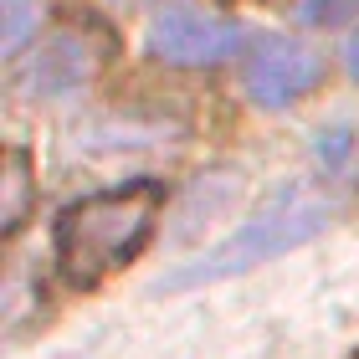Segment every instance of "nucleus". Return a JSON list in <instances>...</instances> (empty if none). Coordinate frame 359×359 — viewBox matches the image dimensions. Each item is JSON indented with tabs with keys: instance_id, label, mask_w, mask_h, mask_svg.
<instances>
[{
	"instance_id": "obj_1",
	"label": "nucleus",
	"mask_w": 359,
	"mask_h": 359,
	"mask_svg": "<svg viewBox=\"0 0 359 359\" xmlns=\"http://www.w3.org/2000/svg\"><path fill=\"white\" fill-rule=\"evenodd\" d=\"M170 205V185L154 175L103 185L67 201L52 221V262L67 277V287H103L154 247L159 221Z\"/></svg>"
},
{
	"instance_id": "obj_2",
	"label": "nucleus",
	"mask_w": 359,
	"mask_h": 359,
	"mask_svg": "<svg viewBox=\"0 0 359 359\" xmlns=\"http://www.w3.org/2000/svg\"><path fill=\"white\" fill-rule=\"evenodd\" d=\"M339 221V205L329 195H308V190H292V195H277L267 210H257L247 226H236L231 236H221L216 247H205L201 257L170 267L159 277V292H190V287H210V283H231V277L252 272V267H267L277 257L318 241L329 226Z\"/></svg>"
},
{
	"instance_id": "obj_3",
	"label": "nucleus",
	"mask_w": 359,
	"mask_h": 359,
	"mask_svg": "<svg viewBox=\"0 0 359 359\" xmlns=\"http://www.w3.org/2000/svg\"><path fill=\"white\" fill-rule=\"evenodd\" d=\"M113 62V36L103 26H57L11 62V88L26 103H62V97L88 93L103 67Z\"/></svg>"
},
{
	"instance_id": "obj_4",
	"label": "nucleus",
	"mask_w": 359,
	"mask_h": 359,
	"mask_svg": "<svg viewBox=\"0 0 359 359\" xmlns=\"http://www.w3.org/2000/svg\"><path fill=\"white\" fill-rule=\"evenodd\" d=\"M144 52L180 72H210L247 52V26L201 6H165L144 26Z\"/></svg>"
},
{
	"instance_id": "obj_5",
	"label": "nucleus",
	"mask_w": 359,
	"mask_h": 359,
	"mask_svg": "<svg viewBox=\"0 0 359 359\" xmlns=\"http://www.w3.org/2000/svg\"><path fill=\"white\" fill-rule=\"evenodd\" d=\"M329 77V62H323L313 46L292 41V36H267L252 46V57L241 62V97L262 113H283L303 97H313Z\"/></svg>"
},
{
	"instance_id": "obj_6",
	"label": "nucleus",
	"mask_w": 359,
	"mask_h": 359,
	"mask_svg": "<svg viewBox=\"0 0 359 359\" xmlns=\"http://www.w3.org/2000/svg\"><path fill=\"white\" fill-rule=\"evenodd\" d=\"M36 201H41L36 154H31L26 144H6V149H0V236L6 241L21 236Z\"/></svg>"
},
{
	"instance_id": "obj_7",
	"label": "nucleus",
	"mask_w": 359,
	"mask_h": 359,
	"mask_svg": "<svg viewBox=\"0 0 359 359\" xmlns=\"http://www.w3.org/2000/svg\"><path fill=\"white\" fill-rule=\"evenodd\" d=\"M46 15H52L46 0H0V57L6 62L26 57L31 46L41 41Z\"/></svg>"
},
{
	"instance_id": "obj_8",
	"label": "nucleus",
	"mask_w": 359,
	"mask_h": 359,
	"mask_svg": "<svg viewBox=\"0 0 359 359\" xmlns=\"http://www.w3.org/2000/svg\"><path fill=\"white\" fill-rule=\"evenodd\" d=\"M349 15H359V0H298L303 26H344Z\"/></svg>"
},
{
	"instance_id": "obj_9",
	"label": "nucleus",
	"mask_w": 359,
	"mask_h": 359,
	"mask_svg": "<svg viewBox=\"0 0 359 359\" xmlns=\"http://www.w3.org/2000/svg\"><path fill=\"white\" fill-rule=\"evenodd\" d=\"M349 128L344 123H334V128H323V134H318V165H329V170H339V159H344L349 154Z\"/></svg>"
},
{
	"instance_id": "obj_10",
	"label": "nucleus",
	"mask_w": 359,
	"mask_h": 359,
	"mask_svg": "<svg viewBox=\"0 0 359 359\" xmlns=\"http://www.w3.org/2000/svg\"><path fill=\"white\" fill-rule=\"evenodd\" d=\"M344 72H349L354 83H359V26L349 31V41H344Z\"/></svg>"
},
{
	"instance_id": "obj_11",
	"label": "nucleus",
	"mask_w": 359,
	"mask_h": 359,
	"mask_svg": "<svg viewBox=\"0 0 359 359\" xmlns=\"http://www.w3.org/2000/svg\"><path fill=\"white\" fill-rule=\"evenodd\" d=\"M108 6H123V0H108Z\"/></svg>"
},
{
	"instance_id": "obj_12",
	"label": "nucleus",
	"mask_w": 359,
	"mask_h": 359,
	"mask_svg": "<svg viewBox=\"0 0 359 359\" xmlns=\"http://www.w3.org/2000/svg\"><path fill=\"white\" fill-rule=\"evenodd\" d=\"M67 359H77V354H67Z\"/></svg>"
}]
</instances>
